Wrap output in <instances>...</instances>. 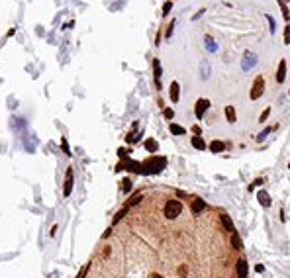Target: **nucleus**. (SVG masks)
<instances>
[{
    "mask_svg": "<svg viewBox=\"0 0 290 278\" xmlns=\"http://www.w3.org/2000/svg\"><path fill=\"white\" fill-rule=\"evenodd\" d=\"M182 211V204L178 200H169L165 204V217L167 219H176Z\"/></svg>",
    "mask_w": 290,
    "mask_h": 278,
    "instance_id": "1",
    "label": "nucleus"
},
{
    "mask_svg": "<svg viewBox=\"0 0 290 278\" xmlns=\"http://www.w3.org/2000/svg\"><path fill=\"white\" fill-rule=\"evenodd\" d=\"M165 165H167V159H163V157H151L149 161L143 163V166H147L145 172H159Z\"/></svg>",
    "mask_w": 290,
    "mask_h": 278,
    "instance_id": "2",
    "label": "nucleus"
},
{
    "mask_svg": "<svg viewBox=\"0 0 290 278\" xmlns=\"http://www.w3.org/2000/svg\"><path fill=\"white\" fill-rule=\"evenodd\" d=\"M263 92H265V78L263 77H257L255 78V82H253V88H251V100H259L263 96Z\"/></svg>",
    "mask_w": 290,
    "mask_h": 278,
    "instance_id": "3",
    "label": "nucleus"
},
{
    "mask_svg": "<svg viewBox=\"0 0 290 278\" xmlns=\"http://www.w3.org/2000/svg\"><path fill=\"white\" fill-rule=\"evenodd\" d=\"M235 272H237V278H247V274H249V266H247V261H245L243 257H241V259H237Z\"/></svg>",
    "mask_w": 290,
    "mask_h": 278,
    "instance_id": "4",
    "label": "nucleus"
},
{
    "mask_svg": "<svg viewBox=\"0 0 290 278\" xmlns=\"http://www.w3.org/2000/svg\"><path fill=\"white\" fill-rule=\"evenodd\" d=\"M210 108V102H208L206 98H200L198 102H196V106H194V114H196V118H202L204 116V112Z\"/></svg>",
    "mask_w": 290,
    "mask_h": 278,
    "instance_id": "5",
    "label": "nucleus"
},
{
    "mask_svg": "<svg viewBox=\"0 0 290 278\" xmlns=\"http://www.w3.org/2000/svg\"><path fill=\"white\" fill-rule=\"evenodd\" d=\"M153 75H155V84H157V90H161V61L159 59H153Z\"/></svg>",
    "mask_w": 290,
    "mask_h": 278,
    "instance_id": "6",
    "label": "nucleus"
},
{
    "mask_svg": "<svg viewBox=\"0 0 290 278\" xmlns=\"http://www.w3.org/2000/svg\"><path fill=\"white\" fill-rule=\"evenodd\" d=\"M71 190H73V169H67V176H65V188H63V194H65V196H71Z\"/></svg>",
    "mask_w": 290,
    "mask_h": 278,
    "instance_id": "7",
    "label": "nucleus"
},
{
    "mask_svg": "<svg viewBox=\"0 0 290 278\" xmlns=\"http://www.w3.org/2000/svg\"><path fill=\"white\" fill-rule=\"evenodd\" d=\"M169 94H170V100H173V102H178V98H181V84H178L176 80H173V82H170Z\"/></svg>",
    "mask_w": 290,
    "mask_h": 278,
    "instance_id": "8",
    "label": "nucleus"
},
{
    "mask_svg": "<svg viewBox=\"0 0 290 278\" xmlns=\"http://www.w3.org/2000/svg\"><path fill=\"white\" fill-rule=\"evenodd\" d=\"M284 78H286V61L282 59L280 63H278V71H277V82L280 84V82H284Z\"/></svg>",
    "mask_w": 290,
    "mask_h": 278,
    "instance_id": "9",
    "label": "nucleus"
},
{
    "mask_svg": "<svg viewBox=\"0 0 290 278\" xmlns=\"http://www.w3.org/2000/svg\"><path fill=\"white\" fill-rule=\"evenodd\" d=\"M206 208V202L202 198H196V200H192V214L198 216V214H202V210Z\"/></svg>",
    "mask_w": 290,
    "mask_h": 278,
    "instance_id": "10",
    "label": "nucleus"
},
{
    "mask_svg": "<svg viewBox=\"0 0 290 278\" xmlns=\"http://www.w3.org/2000/svg\"><path fill=\"white\" fill-rule=\"evenodd\" d=\"M220 217H221V223H224V227H226V231H229V233H233V231H235V227H233V221H231V219H229V216H227V214H221Z\"/></svg>",
    "mask_w": 290,
    "mask_h": 278,
    "instance_id": "11",
    "label": "nucleus"
},
{
    "mask_svg": "<svg viewBox=\"0 0 290 278\" xmlns=\"http://www.w3.org/2000/svg\"><path fill=\"white\" fill-rule=\"evenodd\" d=\"M231 245H233L235 251H241V249H243V243H241L239 233H237V231H233V233H231Z\"/></svg>",
    "mask_w": 290,
    "mask_h": 278,
    "instance_id": "12",
    "label": "nucleus"
},
{
    "mask_svg": "<svg viewBox=\"0 0 290 278\" xmlns=\"http://www.w3.org/2000/svg\"><path fill=\"white\" fill-rule=\"evenodd\" d=\"M257 198H259V202H261L263 208H269L271 206V198H269V194H267V192H259Z\"/></svg>",
    "mask_w": 290,
    "mask_h": 278,
    "instance_id": "13",
    "label": "nucleus"
},
{
    "mask_svg": "<svg viewBox=\"0 0 290 278\" xmlns=\"http://www.w3.org/2000/svg\"><path fill=\"white\" fill-rule=\"evenodd\" d=\"M210 149H212V153H221L226 149V143L224 141H212L210 143Z\"/></svg>",
    "mask_w": 290,
    "mask_h": 278,
    "instance_id": "14",
    "label": "nucleus"
},
{
    "mask_svg": "<svg viewBox=\"0 0 290 278\" xmlns=\"http://www.w3.org/2000/svg\"><path fill=\"white\" fill-rule=\"evenodd\" d=\"M226 118H227L229 123H235L237 122L235 120V110H233V106H226Z\"/></svg>",
    "mask_w": 290,
    "mask_h": 278,
    "instance_id": "15",
    "label": "nucleus"
},
{
    "mask_svg": "<svg viewBox=\"0 0 290 278\" xmlns=\"http://www.w3.org/2000/svg\"><path fill=\"white\" fill-rule=\"evenodd\" d=\"M192 145H194L196 149H200V151L206 149V143H204V139L200 137V135H194V137H192Z\"/></svg>",
    "mask_w": 290,
    "mask_h": 278,
    "instance_id": "16",
    "label": "nucleus"
},
{
    "mask_svg": "<svg viewBox=\"0 0 290 278\" xmlns=\"http://www.w3.org/2000/svg\"><path fill=\"white\" fill-rule=\"evenodd\" d=\"M145 149L151 151V153H155V151L159 149V145H157V141H155V139H145Z\"/></svg>",
    "mask_w": 290,
    "mask_h": 278,
    "instance_id": "17",
    "label": "nucleus"
},
{
    "mask_svg": "<svg viewBox=\"0 0 290 278\" xmlns=\"http://www.w3.org/2000/svg\"><path fill=\"white\" fill-rule=\"evenodd\" d=\"M170 133L173 135H184V127L182 126H178V123H170Z\"/></svg>",
    "mask_w": 290,
    "mask_h": 278,
    "instance_id": "18",
    "label": "nucleus"
},
{
    "mask_svg": "<svg viewBox=\"0 0 290 278\" xmlns=\"http://www.w3.org/2000/svg\"><path fill=\"white\" fill-rule=\"evenodd\" d=\"M141 198H143L141 194H135L133 198H130L128 202H125V208H131V206H135V204H139V202H141Z\"/></svg>",
    "mask_w": 290,
    "mask_h": 278,
    "instance_id": "19",
    "label": "nucleus"
},
{
    "mask_svg": "<svg viewBox=\"0 0 290 278\" xmlns=\"http://www.w3.org/2000/svg\"><path fill=\"white\" fill-rule=\"evenodd\" d=\"M125 214H128V208H125V206H124V208H122V210H120V211H118V214L114 216V219H112V223L116 225V223H118V221H120V219H122V217H124Z\"/></svg>",
    "mask_w": 290,
    "mask_h": 278,
    "instance_id": "20",
    "label": "nucleus"
},
{
    "mask_svg": "<svg viewBox=\"0 0 290 278\" xmlns=\"http://www.w3.org/2000/svg\"><path fill=\"white\" fill-rule=\"evenodd\" d=\"M277 2H278V6H280V10H282V16H284V20L288 22V20H290V12H288V8H286V4L282 2V0H277Z\"/></svg>",
    "mask_w": 290,
    "mask_h": 278,
    "instance_id": "21",
    "label": "nucleus"
},
{
    "mask_svg": "<svg viewBox=\"0 0 290 278\" xmlns=\"http://www.w3.org/2000/svg\"><path fill=\"white\" fill-rule=\"evenodd\" d=\"M253 63H255V57H253V53H247V57H245V63H243V69H249Z\"/></svg>",
    "mask_w": 290,
    "mask_h": 278,
    "instance_id": "22",
    "label": "nucleus"
},
{
    "mask_svg": "<svg viewBox=\"0 0 290 278\" xmlns=\"http://www.w3.org/2000/svg\"><path fill=\"white\" fill-rule=\"evenodd\" d=\"M131 186H133V184H131V180H130V178H124V180H122V190H124L125 194H128L130 190H131Z\"/></svg>",
    "mask_w": 290,
    "mask_h": 278,
    "instance_id": "23",
    "label": "nucleus"
},
{
    "mask_svg": "<svg viewBox=\"0 0 290 278\" xmlns=\"http://www.w3.org/2000/svg\"><path fill=\"white\" fill-rule=\"evenodd\" d=\"M61 149H63L65 155H71V151H69V143H67V139H65V137L61 139Z\"/></svg>",
    "mask_w": 290,
    "mask_h": 278,
    "instance_id": "24",
    "label": "nucleus"
},
{
    "mask_svg": "<svg viewBox=\"0 0 290 278\" xmlns=\"http://www.w3.org/2000/svg\"><path fill=\"white\" fill-rule=\"evenodd\" d=\"M206 47L210 49V51H214V49H216V43H214V39L210 37V35H206Z\"/></svg>",
    "mask_w": 290,
    "mask_h": 278,
    "instance_id": "25",
    "label": "nucleus"
},
{
    "mask_svg": "<svg viewBox=\"0 0 290 278\" xmlns=\"http://www.w3.org/2000/svg\"><path fill=\"white\" fill-rule=\"evenodd\" d=\"M170 6H173V2H170V0H167V2L163 4V16H167V14L170 12Z\"/></svg>",
    "mask_w": 290,
    "mask_h": 278,
    "instance_id": "26",
    "label": "nucleus"
},
{
    "mask_svg": "<svg viewBox=\"0 0 290 278\" xmlns=\"http://www.w3.org/2000/svg\"><path fill=\"white\" fill-rule=\"evenodd\" d=\"M137 139H139V135H137V133H133V131H131V133H130L128 137H125V141H128V143H135Z\"/></svg>",
    "mask_w": 290,
    "mask_h": 278,
    "instance_id": "27",
    "label": "nucleus"
},
{
    "mask_svg": "<svg viewBox=\"0 0 290 278\" xmlns=\"http://www.w3.org/2000/svg\"><path fill=\"white\" fill-rule=\"evenodd\" d=\"M88 268H90V265H84L83 268H80V272L77 274V278H84V276H86V272H88Z\"/></svg>",
    "mask_w": 290,
    "mask_h": 278,
    "instance_id": "28",
    "label": "nucleus"
},
{
    "mask_svg": "<svg viewBox=\"0 0 290 278\" xmlns=\"http://www.w3.org/2000/svg\"><path fill=\"white\" fill-rule=\"evenodd\" d=\"M175 26H176V22L173 20V22H170V24H169V27H167V33H165V37H170V33H173V30H175Z\"/></svg>",
    "mask_w": 290,
    "mask_h": 278,
    "instance_id": "29",
    "label": "nucleus"
},
{
    "mask_svg": "<svg viewBox=\"0 0 290 278\" xmlns=\"http://www.w3.org/2000/svg\"><path fill=\"white\" fill-rule=\"evenodd\" d=\"M269 114H271V108H267V110H263V114H261V118H259V122H267V118H269Z\"/></svg>",
    "mask_w": 290,
    "mask_h": 278,
    "instance_id": "30",
    "label": "nucleus"
},
{
    "mask_svg": "<svg viewBox=\"0 0 290 278\" xmlns=\"http://www.w3.org/2000/svg\"><path fill=\"white\" fill-rule=\"evenodd\" d=\"M267 20H269V24H271V33H274V32H277V24H274L272 16H269V14H267Z\"/></svg>",
    "mask_w": 290,
    "mask_h": 278,
    "instance_id": "31",
    "label": "nucleus"
},
{
    "mask_svg": "<svg viewBox=\"0 0 290 278\" xmlns=\"http://www.w3.org/2000/svg\"><path fill=\"white\" fill-rule=\"evenodd\" d=\"M284 43H286V45L290 43V24L284 27Z\"/></svg>",
    "mask_w": 290,
    "mask_h": 278,
    "instance_id": "32",
    "label": "nucleus"
},
{
    "mask_svg": "<svg viewBox=\"0 0 290 278\" xmlns=\"http://www.w3.org/2000/svg\"><path fill=\"white\" fill-rule=\"evenodd\" d=\"M272 129H274V127H267V129L263 131V133H261V135H259V137H257V141H261V139H265V137H267V135H269V133H271V131H272Z\"/></svg>",
    "mask_w": 290,
    "mask_h": 278,
    "instance_id": "33",
    "label": "nucleus"
},
{
    "mask_svg": "<svg viewBox=\"0 0 290 278\" xmlns=\"http://www.w3.org/2000/svg\"><path fill=\"white\" fill-rule=\"evenodd\" d=\"M173 116H175V112H173V110H170V108H167V110H165V118H169V120H170V118H173Z\"/></svg>",
    "mask_w": 290,
    "mask_h": 278,
    "instance_id": "34",
    "label": "nucleus"
},
{
    "mask_svg": "<svg viewBox=\"0 0 290 278\" xmlns=\"http://www.w3.org/2000/svg\"><path fill=\"white\" fill-rule=\"evenodd\" d=\"M192 131H194V135H200V126L194 123V126H192Z\"/></svg>",
    "mask_w": 290,
    "mask_h": 278,
    "instance_id": "35",
    "label": "nucleus"
},
{
    "mask_svg": "<svg viewBox=\"0 0 290 278\" xmlns=\"http://www.w3.org/2000/svg\"><path fill=\"white\" fill-rule=\"evenodd\" d=\"M178 274H186V266H178Z\"/></svg>",
    "mask_w": 290,
    "mask_h": 278,
    "instance_id": "36",
    "label": "nucleus"
},
{
    "mask_svg": "<svg viewBox=\"0 0 290 278\" xmlns=\"http://www.w3.org/2000/svg\"><path fill=\"white\" fill-rule=\"evenodd\" d=\"M255 270H257V272H263L265 266H263V265H257V266H255Z\"/></svg>",
    "mask_w": 290,
    "mask_h": 278,
    "instance_id": "37",
    "label": "nucleus"
},
{
    "mask_svg": "<svg viewBox=\"0 0 290 278\" xmlns=\"http://www.w3.org/2000/svg\"><path fill=\"white\" fill-rule=\"evenodd\" d=\"M149 278H163V276H161V274H157V272H153V274H151Z\"/></svg>",
    "mask_w": 290,
    "mask_h": 278,
    "instance_id": "38",
    "label": "nucleus"
},
{
    "mask_svg": "<svg viewBox=\"0 0 290 278\" xmlns=\"http://www.w3.org/2000/svg\"><path fill=\"white\" fill-rule=\"evenodd\" d=\"M288 2H290V0H288Z\"/></svg>",
    "mask_w": 290,
    "mask_h": 278,
    "instance_id": "39",
    "label": "nucleus"
},
{
    "mask_svg": "<svg viewBox=\"0 0 290 278\" xmlns=\"http://www.w3.org/2000/svg\"><path fill=\"white\" fill-rule=\"evenodd\" d=\"M288 166H290V165H288Z\"/></svg>",
    "mask_w": 290,
    "mask_h": 278,
    "instance_id": "40",
    "label": "nucleus"
}]
</instances>
